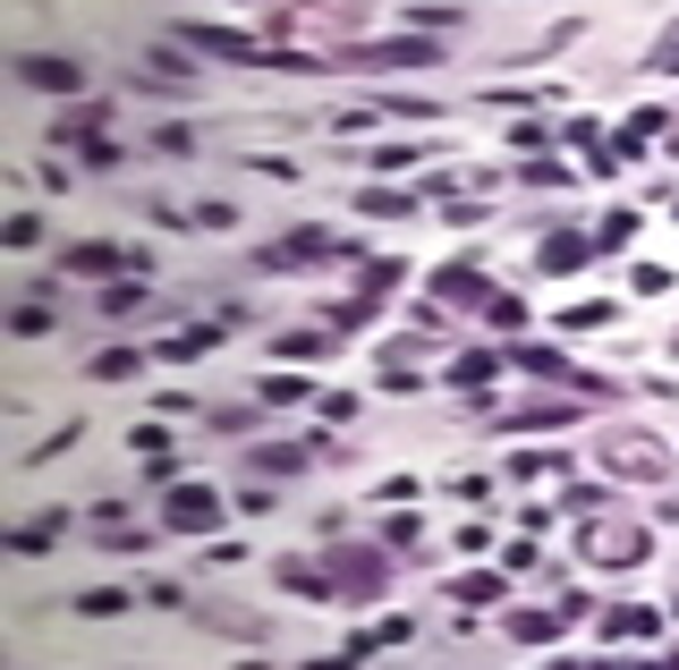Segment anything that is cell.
<instances>
[{"label":"cell","mask_w":679,"mask_h":670,"mask_svg":"<svg viewBox=\"0 0 679 670\" xmlns=\"http://www.w3.org/2000/svg\"><path fill=\"white\" fill-rule=\"evenodd\" d=\"M442 297H459V306L485 297V272H476V263H451V272H442Z\"/></svg>","instance_id":"2"},{"label":"cell","mask_w":679,"mask_h":670,"mask_svg":"<svg viewBox=\"0 0 679 670\" xmlns=\"http://www.w3.org/2000/svg\"><path fill=\"white\" fill-rule=\"evenodd\" d=\"M170 518H179V526H204V518H213V492H179V501H170Z\"/></svg>","instance_id":"3"},{"label":"cell","mask_w":679,"mask_h":670,"mask_svg":"<svg viewBox=\"0 0 679 670\" xmlns=\"http://www.w3.org/2000/svg\"><path fill=\"white\" fill-rule=\"evenodd\" d=\"M18 77H26V86H43V94H77V86H86V68H77V60H52V52H26V60H18Z\"/></svg>","instance_id":"1"}]
</instances>
